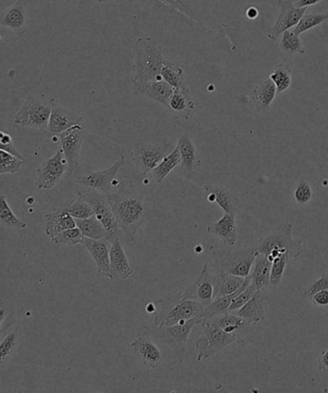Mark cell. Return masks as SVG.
<instances>
[{"label": "cell", "mask_w": 328, "mask_h": 393, "mask_svg": "<svg viewBox=\"0 0 328 393\" xmlns=\"http://www.w3.org/2000/svg\"><path fill=\"white\" fill-rule=\"evenodd\" d=\"M100 3H105V2L112 1V0H97Z\"/></svg>", "instance_id": "db71d44e"}, {"label": "cell", "mask_w": 328, "mask_h": 393, "mask_svg": "<svg viewBox=\"0 0 328 393\" xmlns=\"http://www.w3.org/2000/svg\"><path fill=\"white\" fill-rule=\"evenodd\" d=\"M69 212L75 219H85L95 215L94 210L90 203L77 195L76 199L72 200L71 205L67 207Z\"/></svg>", "instance_id": "7bdbcfd3"}, {"label": "cell", "mask_w": 328, "mask_h": 393, "mask_svg": "<svg viewBox=\"0 0 328 393\" xmlns=\"http://www.w3.org/2000/svg\"><path fill=\"white\" fill-rule=\"evenodd\" d=\"M110 267H111L112 281H124L133 275V269L129 264L120 237H117L111 244Z\"/></svg>", "instance_id": "d6986e66"}, {"label": "cell", "mask_w": 328, "mask_h": 393, "mask_svg": "<svg viewBox=\"0 0 328 393\" xmlns=\"http://www.w3.org/2000/svg\"><path fill=\"white\" fill-rule=\"evenodd\" d=\"M258 292V290L252 284L241 292L234 300H233L231 306H230L229 312H235V310L241 309L243 306H245L247 302L254 296L255 294Z\"/></svg>", "instance_id": "bcb514c9"}, {"label": "cell", "mask_w": 328, "mask_h": 393, "mask_svg": "<svg viewBox=\"0 0 328 393\" xmlns=\"http://www.w3.org/2000/svg\"><path fill=\"white\" fill-rule=\"evenodd\" d=\"M208 234L219 237L224 244L234 246L237 242L236 215L224 212V217L207 227Z\"/></svg>", "instance_id": "44dd1931"}, {"label": "cell", "mask_w": 328, "mask_h": 393, "mask_svg": "<svg viewBox=\"0 0 328 393\" xmlns=\"http://www.w3.org/2000/svg\"><path fill=\"white\" fill-rule=\"evenodd\" d=\"M77 195L90 203L92 210H94L95 215L106 229L107 240L110 244H112L117 237L121 236V227L117 224L116 217H115L106 194L102 192L97 191V190L88 187L85 191L77 192Z\"/></svg>", "instance_id": "5b68a950"}, {"label": "cell", "mask_w": 328, "mask_h": 393, "mask_svg": "<svg viewBox=\"0 0 328 393\" xmlns=\"http://www.w3.org/2000/svg\"><path fill=\"white\" fill-rule=\"evenodd\" d=\"M1 158V167H0V174H16L21 170L24 160L19 159L8 152L0 151Z\"/></svg>", "instance_id": "b9f144b4"}, {"label": "cell", "mask_w": 328, "mask_h": 393, "mask_svg": "<svg viewBox=\"0 0 328 393\" xmlns=\"http://www.w3.org/2000/svg\"><path fill=\"white\" fill-rule=\"evenodd\" d=\"M54 101L49 99L27 97L21 109L15 115V124L47 133Z\"/></svg>", "instance_id": "3957f363"}, {"label": "cell", "mask_w": 328, "mask_h": 393, "mask_svg": "<svg viewBox=\"0 0 328 393\" xmlns=\"http://www.w3.org/2000/svg\"><path fill=\"white\" fill-rule=\"evenodd\" d=\"M257 252L254 246L244 250L220 252L215 258L216 272L247 277L252 272Z\"/></svg>", "instance_id": "8992f818"}, {"label": "cell", "mask_w": 328, "mask_h": 393, "mask_svg": "<svg viewBox=\"0 0 328 393\" xmlns=\"http://www.w3.org/2000/svg\"><path fill=\"white\" fill-rule=\"evenodd\" d=\"M17 342V330H13L2 340L0 344V360L1 365L9 360L16 350Z\"/></svg>", "instance_id": "ee69618b"}, {"label": "cell", "mask_w": 328, "mask_h": 393, "mask_svg": "<svg viewBox=\"0 0 328 393\" xmlns=\"http://www.w3.org/2000/svg\"><path fill=\"white\" fill-rule=\"evenodd\" d=\"M309 300L315 306L328 310V290H320L317 294H313L309 297Z\"/></svg>", "instance_id": "681fc988"}, {"label": "cell", "mask_w": 328, "mask_h": 393, "mask_svg": "<svg viewBox=\"0 0 328 393\" xmlns=\"http://www.w3.org/2000/svg\"><path fill=\"white\" fill-rule=\"evenodd\" d=\"M44 220H46V234L50 240L54 239L65 230L77 226L76 220L72 217L67 207L47 212L44 215Z\"/></svg>", "instance_id": "7402d4cb"}, {"label": "cell", "mask_w": 328, "mask_h": 393, "mask_svg": "<svg viewBox=\"0 0 328 393\" xmlns=\"http://www.w3.org/2000/svg\"><path fill=\"white\" fill-rule=\"evenodd\" d=\"M122 231L129 240H133L138 230L146 222L147 203L144 195L134 187L124 183L107 195Z\"/></svg>", "instance_id": "6da1fadb"}, {"label": "cell", "mask_w": 328, "mask_h": 393, "mask_svg": "<svg viewBox=\"0 0 328 393\" xmlns=\"http://www.w3.org/2000/svg\"><path fill=\"white\" fill-rule=\"evenodd\" d=\"M210 321L216 324L217 326L222 328L224 331L231 333V334L238 335V342L243 344L242 333L249 331L250 327L255 326L247 320L243 319L234 312H225L224 315H220L219 317H214V319H209Z\"/></svg>", "instance_id": "d4e9b609"}, {"label": "cell", "mask_w": 328, "mask_h": 393, "mask_svg": "<svg viewBox=\"0 0 328 393\" xmlns=\"http://www.w3.org/2000/svg\"><path fill=\"white\" fill-rule=\"evenodd\" d=\"M204 331L195 342L197 362H204L214 357L225 347L238 342V335L224 331L210 320L202 323Z\"/></svg>", "instance_id": "277c9868"}, {"label": "cell", "mask_w": 328, "mask_h": 393, "mask_svg": "<svg viewBox=\"0 0 328 393\" xmlns=\"http://www.w3.org/2000/svg\"><path fill=\"white\" fill-rule=\"evenodd\" d=\"M183 299L194 300L207 306L215 299V287L209 267L204 265L197 279L180 294Z\"/></svg>", "instance_id": "5bb4252c"}, {"label": "cell", "mask_w": 328, "mask_h": 393, "mask_svg": "<svg viewBox=\"0 0 328 393\" xmlns=\"http://www.w3.org/2000/svg\"><path fill=\"white\" fill-rule=\"evenodd\" d=\"M279 6V16L277 17V21L268 32V37L272 41H275L287 30L294 28L304 16L307 10V7L299 8L295 6L293 0H285V1L280 0Z\"/></svg>", "instance_id": "9a60e30c"}, {"label": "cell", "mask_w": 328, "mask_h": 393, "mask_svg": "<svg viewBox=\"0 0 328 393\" xmlns=\"http://www.w3.org/2000/svg\"><path fill=\"white\" fill-rule=\"evenodd\" d=\"M314 194L309 183L304 179H300L295 186L294 192L295 201L299 205H305L311 201Z\"/></svg>", "instance_id": "f6af8a7d"}, {"label": "cell", "mask_w": 328, "mask_h": 393, "mask_svg": "<svg viewBox=\"0 0 328 393\" xmlns=\"http://www.w3.org/2000/svg\"><path fill=\"white\" fill-rule=\"evenodd\" d=\"M318 369L320 371H328V348L322 352V356H320L319 365H318Z\"/></svg>", "instance_id": "f907efd6"}, {"label": "cell", "mask_w": 328, "mask_h": 393, "mask_svg": "<svg viewBox=\"0 0 328 393\" xmlns=\"http://www.w3.org/2000/svg\"><path fill=\"white\" fill-rule=\"evenodd\" d=\"M76 220L77 227L85 237L92 240H107V231L104 225L96 217V215L85 219Z\"/></svg>", "instance_id": "836d02e7"}, {"label": "cell", "mask_w": 328, "mask_h": 393, "mask_svg": "<svg viewBox=\"0 0 328 393\" xmlns=\"http://www.w3.org/2000/svg\"><path fill=\"white\" fill-rule=\"evenodd\" d=\"M325 392H328V389L325 390Z\"/></svg>", "instance_id": "11a10c76"}, {"label": "cell", "mask_w": 328, "mask_h": 393, "mask_svg": "<svg viewBox=\"0 0 328 393\" xmlns=\"http://www.w3.org/2000/svg\"><path fill=\"white\" fill-rule=\"evenodd\" d=\"M272 265V262L267 255L257 253L249 276L252 279L250 284L256 287L258 290H265L270 287Z\"/></svg>", "instance_id": "484cf974"}, {"label": "cell", "mask_w": 328, "mask_h": 393, "mask_svg": "<svg viewBox=\"0 0 328 393\" xmlns=\"http://www.w3.org/2000/svg\"><path fill=\"white\" fill-rule=\"evenodd\" d=\"M1 25L16 33H24L26 29V2L17 0L2 14Z\"/></svg>", "instance_id": "603a6c76"}, {"label": "cell", "mask_w": 328, "mask_h": 393, "mask_svg": "<svg viewBox=\"0 0 328 393\" xmlns=\"http://www.w3.org/2000/svg\"><path fill=\"white\" fill-rule=\"evenodd\" d=\"M245 278L227 274L216 272L213 275V281L215 287V299L217 298L227 296L236 292L244 284Z\"/></svg>", "instance_id": "1f68e13d"}, {"label": "cell", "mask_w": 328, "mask_h": 393, "mask_svg": "<svg viewBox=\"0 0 328 393\" xmlns=\"http://www.w3.org/2000/svg\"><path fill=\"white\" fill-rule=\"evenodd\" d=\"M294 224L286 222L275 229L269 236L262 237L254 245L255 250L260 254L269 255L272 250H279L282 253H291L292 258H297L302 254V242L293 239Z\"/></svg>", "instance_id": "ba28073f"}, {"label": "cell", "mask_w": 328, "mask_h": 393, "mask_svg": "<svg viewBox=\"0 0 328 393\" xmlns=\"http://www.w3.org/2000/svg\"><path fill=\"white\" fill-rule=\"evenodd\" d=\"M110 242L107 240H92L84 237L82 244L90 252L95 264L97 265V272L101 276L111 280V267H110Z\"/></svg>", "instance_id": "ac0fdd59"}, {"label": "cell", "mask_w": 328, "mask_h": 393, "mask_svg": "<svg viewBox=\"0 0 328 393\" xmlns=\"http://www.w3.org/2000/svg\"><path fill=\"white\" fill-rule=\"evenodd\" d=\"M177 147H179L180 156H181L180 167L182 174L187 178H192L197 174L200 165L197 147L187 134L182 135L179 137Z\"/></svg>", "instance_id": "ffe728a7"}, {"label": "cell", "mask_w": 328, "mask_h": 393, "mask_svg": "<svg viewBox=\"0 0 328 393\" xmlns=\"http://www.w3.org/2000/svg\"><path fill=\"white\" fill-rule=\"evenodd\" d=\"M204 305L194 300L183 299L177 297L170 306L163 308L161 312L155 319V326H172L175 324H183L188 320L202 317L204 312Z\"/></svg>", "instance_id": "52a82bcc"}, {"label": "cell", "mask_w": 328, "mask_h": 393, "mask_svg": "<svg viewBox=\"0 0 328 393\" xmlns=\"http://www.w3.org/2000/svg\"><path fill=\"white\" fill-rule=\"evenodd\" d=\"M136 92L140 96L149 97L163 106L169 108L170 97L174 94V89L162 79L137 87Z\"/></svg>", "instance_id": "4316f807"}, {"label": "cell", "mask_w": 328, "mask_h": 393, "mask_svg": "<svg viewBox=\"0 0 328 393\" xmlns=\"http://www.w3.org/2000/svg\"><path fill=\"white\" fill-rule=\"evenodd\" d=\"M180 164H181V156H180L179 147L177 145L174 150L162 160V162H160L158 166L152 170L151 174L154 181L158 183V184H161V183L166 179L167 175H169L175 167L180 166Z\"/></svg>", "instance_id": "d6a6232c"}, {"label": "cell", "mask_w": 328, "mask_h": 393, "mask_svg": "<svg viewBox=\"0 0 328 393\" xmlns=\"http://www.w3.org/2000/svg\"><path fill=\"white\" fill-rule=\"evenodd\" d=\"M84 237L79 228L76 226L60 233L54 239L51 240V242L56 245L75 246L77 244H82Z\"/></svg>", "instance_id": "ab89813d"}, {"label": "cell", "mask_w": 328, "mask_h": 393, "mask_svg": "<svg viewBox=\"0 0 328 393\" xmlns=\"http://www.w3.org/2000/svg\"><path fill=\"white\" fill-rule=\"evenodd\" d=\"M200 323H202V317H195L183 324L159 327L158 329L170 348L177 354L184 356L186 354L188 339L194 328Z\"/></svg>", "instance_id": "4fadbf2b"}, {"label": "cell", "mask_w": 328, "mask_h": 393, "mask_svg": "<svg viewBox=\"0 0 328 393\" xmlns=\"http://www.w3.org/2000/svg\"><path fill=\"white\" fill-rule=\"evenodd\" d=\"M328 290V272L327 274H322V277L316 282L313 283L304 290V295L309 298L312 296L313 294H317V292H320V290Z\"/></svg>", "instance_id": "c3c4849f"}, {"label": "cell", "mask_w": 328, "mask_h": 393, "mask_svg": "<svg viewBox=\"0 0 328 393\" xmlns=\"http://www.w3.org/2000/svg\"><path fill=\"white\" fill-rule=\"evenodd\" d=\"M162 78L174 87V90L183 89L185 85V74L182 67L174 62L165 61L162 67Z\"/></svg>", "instance_id": "e575fe53"}, {"label": "cell", "mask_w": 328, "mask_h": 393, "mask_svg": "<svg viewBox=\"0 0 328 393\" xmlns=\"http://www.w3.org/2000/svg\"><path fill=\"white\" fill-rule=\"evenodd\" d=\"M0 221L5 226L16 228V229H25L27 227L26 222L22 221L12 211L4 195H2L0 199Z\"/></svg>", "instance_id": "74e56055"}, {"label": "cell", "mask_w": 328, "mask_h": 393, "mask_svg": "<svg viewBox=\"0 0 328 393\" xmlns=\"http://www.w3.org/2000/svg\"><path fill=\"white\" fill-rule=\"evenodd\" d=\"M280 49L287 54H304L305 49L300 40V35L295 34L294 30H287L282 34L280 41Z\"/></svg>", "instance_id": "8d00e7d4"}, {"label": "cell", "mask_w": 328, "mask_h": 393, "mask_svg": "<svg viewBox=\"0 0 328 393\" xmlns=\"http://www.w3.org/2000/svg\"><path fill=\"white\" fill-rule=\"evenodd\" d=\"M85 129L80 124L75 125L66 132L59 135L58 139L61 149L66 157L69 169L67 176H72L75 170L79 169L80 151L83 144Z\"/></svg>", "instance_id": "7c38bea8"}, {"label": "cell", "mask_w": 328, "mask_h": 393, "mask_svg": "<svg viewBox=\"0 0 328 393\" xmlns=\"http://www.w3.org/2000/svg\"><path fill=\"white\" fill-rule=\"evenodd\" d=\"M250 282H252V279H250L249 275V276L245 277L244 284H243L242 287H240L239 290H237L236 292H233L231 294L227 295V296L217 298V299L213 300L212 303H210L209 305L205 306L204 315H202V322L214 319V317L224 315L225 312H229L233 300L249 286Z\"/></svg>", "instance_id": "83f0119b"}, {"label": "cell", "mask_w": 328, "mask_h": 393, "mask_svg": "<svg viewBox=\"0 0 328 393\" xmlns=\"http://www.w3.org/2000/svg\"><path fill=\"white\" fill-rule=\"evenodd\" d=\"M322 1V0H297L295 6L299 7V8H305V7L312 6L319 3V2Z\"/></svg>", "instance_id": "816d5d0a"}, {"label": "cell", "mask_w": 328, "mask_h": 393, "mask_svg": "<svg viewBox=\"0 0 328 393\" xmlns=\"http://www.w3.org/2000/svg\"><path fill=\"white\" fill-rule=\"evenodd\" d=\"M265 290H258L254 296L241 309L235 310L234 314L239 315L252 324L258 325L264 321L266 317V301Z\"/></svg>", "instance_id": "cb8c5ba5"}, {"label": "cell", "mask_w": 328, "mask_h": 393, "mask_svg": "<svg viewBox=\"0 0 328 393\" xmlns=\"http://www.w3.org/2000/svg\"><path fill=\"white\" fill-rule=\"evenodd\" d=\"M270 78L277 87V94L287 91L292 84V69L284 64H275Z\"/></svg>", "instance_id": "d590c367"}, {"label": "cell", "mask_w": 328, "mask_h": 393, "mask_svg": "<svg viewBox=\"0 0 328 393\" xmlns=\"http://www.w3.org/2000/svg\"><path fill=\"white\" fill-rule=\"evenodd\" d=\"M204 191L209 194H215L216 196L217 204L222 208L224 212L237 215V212L241 210V203L234 192L229 191L225 187L214 186V185H206L204 186Z\"/></svg>", "instance_id": "f546056e"}, {"label": "cell", "mask_w": 328, "mask_h": 393, "mask_svg": "<svg viewBox=\"0 0 328 393\" xmlns=\"http://www.w3.org/2000/svg\"><path fill=\"white\" fill-rule=\"evenodd\" d=\"M258 15H259V12H258L257 9L254 8V7L247 10V16L250 19H256Z\"/></svg>", "instance_id": "f5cc1de1"}, {"label": "cell", "mask_w": 328, "mask_h": 393, "mask_svg": "<svg viewBox=\"0 0 328 393\" xmlns=\"http://www.w3.org/2000/svg\"><path fill=\"white\" fill-rule=\"evenodd\" d=\"M124 164L125 157L124 155H122V157L111 167L104 170L88 172V174L79 176V178L75 180V182L85 187L97 190V191L102 192L108 195L115 191V180H116L117 174H119Z\"/></svg>", "instance_id": "8fae6325"}, {"label": "cell", "mask_w": 328, "mask_h": 393, "mask_svg": "<svg viewBox=\"0 0 328 393\" xmlns=\"http://www.w3.org/2000/svg\"><path fill=\"white\" fill-rule=\"evenodd\" d=\"M83 120V117L79 116L75 112L62 106L59 102L54 101L51 115H50L47 136L52 139L59 137L62 133L66 132L75 125L81 124Z\"/></svg>", "instance_id": "2e32d148"}, {"label": "cell", "mask_w": 328, "mask_h": 393, "mask_svg": "<svg viewBox=\"0 0 328 393\" xmlns=\"http://www.w3.org/2000/svg\"><path fill=\"white\" fill-rule=\"evenodd\" d=\"M172 144H151L139 142L132 150V161L142 174L147 175L155 169L162 160L172 151Z\"/></svg>", "instance_id": "9c48e42d"}, {"label": "cell", "mask_w": 328, "mask_h": 393, "mask_svg": "<svg viewBox=\"0 0 328 393\" xmlns=\"http://www.w3.org/2000/svg\"><path fill=\"white\" fill-rule=\"evenodd\" d=\"M134 66L131 81L135 87L162 80L164 55L161 44L152 37H139L134 46Z\"/></svg>", "instance_id": "7a4b0ae2"}, {"label": "cell", "mask_w": 328, "mask_h": 393, "mask_svg": "<svg viewBox=\"0 0 328 393\" xmlns=\"http://www.w3.org/2000/svg\"><path fill=\"white\" fill-rule=\"evenodd\" d=\"M131 348L135 356L150 369H159L166 357L161 348L147 337L135 339L131 342Z\"/></svg>", "instance_id": "e0dca14e"}, {"label": "cell", "mask_w": 328, "mask_h": 393, "mask_svg": "<svg viewBox=\"0 0 328 393\" xmlns=\"http://www.w3.org/2000/svg\"><path fill=\"white\" fill-rule=\"evenodd\" d=\"M69 165L62 149L46 160L37 169L36 186L42 190H51L61 182L67 174Z\"/></svg>", "instance_id": "30bf717a"}, {"label": "cell", "mask_w": 328, "mask_h": 393, "mask_svg": "<svg viewBox=\"0 0 328 393\" xmlns=\"http://www.w3.org/2000/svg\"><path fill=\"white\" fill-rule=\"evenodd\" d=\"M0 149L14 155V156L19 158V159L24 160L22 154L19 153V150L17 149L16 145L14 144L11 135L9 133L5 131L0 133Z\"/></svg>", "instance_id": "7dc6e473"}, {"label": "cell", "mask_w": 328, "mask_h": 393, "mask_svg": "<svg viewBox=\"0 0 328 393\" xmlns=\"http://www.w3.org/2000/svg\"><path fill=\"white\" fill-rule=\"evenodd\" d=\"M195 102L192 99L191 92L188 87L174 90L170 97L169 109L172 110L177 117H188L194 111Z\"/></svg>", "instance_id": "4dcf8cb0"}, {"label": "cell", "mask_w": 328, "mask_h": 393, "mask_svg": "<svg viewBox=\"0 0 328 393\" xmlns=\"http://www.w3.org/2000/svg\"><path fill=\"white\" fill-rule=\"evenodd\" d=\"M277 94V87L270 78L263 80L257 84L252 92V97L258 111L267 112L274 102Z\"/></svg>", "instance_id": "f1b7e54d"}, {"label": "cell", "mask_w": 328, "mask_h": 393, "mask_svg": "<svg viewBox=\"0 0 328 393\" xmlns=\"http://www.w3.org/2000/svg\"><path fill=\"white\" fill-rule=\"evenodd\" d=\"M328 14H308L304 15L302 17L299 24L295 25L294 32L295 34L300 35L308 31V30L314 28L318 25L322 24V22L327 21Z\"/></svg>", "instance_id": "60d3db41"}, {"label": "cell", "mask_w": 328, "mask_h": 393, "mask_svg": "<svg viewBox=\"0 0 328 393\" xmlns=\"http://www.w3.org/2000/svg\"><path fill=\"white\" fill-rule=\"evenodd\" d=\"M290 258H292L291 253L286 252L281 256L275 258L272 261V272H270V286L279 287L282 281L283 275L285 269L289 265Z\"/></svg>", "instance_id": "f35d334b"}]
</instances>
